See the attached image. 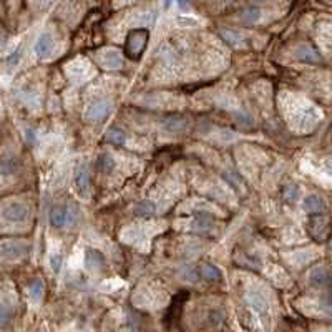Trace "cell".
Listing matches in <instances>:
<instances>
[{
	"mask_svg": "<svg viewBox=\"0 0 332 332\" xmlns=\"http://www.w3.org/2000/svg\"><path fill=\"white\" fill-rule=\"evenodd\" d=\"M148 37H150L148 30H145V29L133 30L128 35V42H126V53H128L131 58H138L141 55V52L145 50Z\"/></svg>",
	"mask_w": 332,
	"mask_h": 332,
	"instance_id": "cell-1",
	"label": "cell"
},
{
	"mask_svg": "<svg viewBox=\"0 0 332 332\" xmlns=\"http://www.w3.org/2000/svg\"><path fill=\"white\" fill-rule=\"evenodd\" d=\"M97 62L106 70H120L125 65L123 55L116 49H102L97 53Z\"/></svg>",
	"mask_w": 332,
	"mask_h": 332,
	"instance_id": "cell-2",
	"label": "cell"
},
{
	"mask_svg": "<svg viewBox=\"0 0 332 332\" xmlns=\"http://www.w3.org/2000/svg\"><path fill=\"white\" fill-rule=\"evenodd\" d=\"M29 252V244L20 239H12V241H5L0 244V256L7 261H17V259L23 257Z\"/></svg>",
	"mask_w": 332,
	"mask_h": 332,
	"instance_id": "cell-3",
	"label": "cell"
},
{
	"mask_svg": "<svg viewBox=\"0 0 332 332\" xmlns=\"http://www.w3.org/2000/svg\"><path fill=\"white\" fill-rule=\"evenodd\" d=\"M110 113H111V103L108 100H97V102H93L86 108L85 118L91 123H98V122H103Z\"/></svg>",
	"mask_w": 332,
	"mask_h": 332,
	"instance_id": "cell-4",
	"label": "cell"
},
{
	"mask_svg": "<svg viewBox=\"0 0 332 332\" xmlns=\"http://www.w3.org/2000/svg\"><path fill=\"white\" fill-rule=\"evenodd\" d=\"M4 218L10 223H23L29 219L30 216V209L29 206L23 203H12L4 209Z\"/></svg>",
	"mask_w": 332,
	"mask_h": 332,
	"instance_id": "cell-5",
	"label": "cell"
},
{
	"mask_svg": "<svg viewBox=\"0 0 332 332\" xmlns=\"http://www.w3.org/2000/svg\"><path fill=\"white\" fill-rule=\"evenodd\" d=\"M246 299H248L249 305L257 312L259 316L268 317L269 304H268V299H266V297L261 294V292H257V291H249L248 294H246Z\"/></svg>",
	"mask_w": 332,
	"mask_h": 332,
	"instance_id": "cell-6",
	"label": "cell"
},
{
	"mask_svg": "<svg viewBox=\"0 0 332 332\" xmlns=\"http://www.w3.org/2000/svg\"><path fill=\"white\" fill-rule=\"evenodd\" d=\"M311 234L314 236L317 241H325L329 232V219L325 216H319V218H312L311 219Z\"/></svg>",
	"mask_w": 332,
	"mask_h": 332,
	"instance_id": "cell-7",
	"label": "cell"
},
{
	"mask_svg": "<svg viewBox=\"0 0 332 332\" xmlns=\"http://www.w3.org/2000/svg\"><path fill=\"white\" fill-rule=\"evenodd\" d=\"M294 55L305 63H319L321 62V55H319V52L309 43L297 45L296 50H294Z\"/></svg>",
	"mask_w": 332,
	"mask_h": 332,
	"instance_id": "cell-8",
	"label": "cell"
},
{
	"mask_svg": "<svg viewBox=\"0 0 332 332\" xmlns=\"http://www.w3.org/2000/svg\"><path fill=\"white\" fill-rule=\"evenodd\" d=\"M68 218H70V212L66 206L57 204L50 209V224L55 226V228H63L68 223Z\"/></svg>",
	"mask_w": 332,
	"mask_h": 332,
	"instance_id": "cell-9",
	"label": "cell"
},
{
	"mask_svg": "<svg viewBox=\"0 0 332 332\" xmlns=\"http://www.w3.org/2000/svg\"><path fill=\"white\" fill-rule=\"evenodd\" d=\"M53 45H55V40H53V35L49 32L42 33V35L38 37V40L35 42V46H33V50L38 57H46L49 53H52L53 50Z\"/></svg>",
	"mask_w": 332,
	"mask_h": 332,
	"instance_id": "cell-10",
	"label": "cell"
},
{
	"mask_svg": "<svg viewBox=\"0 0 332 332\" xmlns=\"http://www.w3.org/2000/svg\"><path fill=\"white\" fill-rule=\"evenodd\" d=\"M302 208L305 212H309V215H319V212H322L325 209V203L321 196L309 195V196H305V199L302 201Z\"/></svg>",
	"mask_w": 332,
	"mask_h": 332,
	"instance_id": "cell-11",
	"label": "cell"
},
{
	"mask_svg": "<svg viewBox=\"0 0 332 332\" xmlns=\"http://www.w3.org/2000/svg\"><path fill=\"white\" fill-rule=\"evenodd\" d=\"M105 259L102 256V252L97 249H86L85 252V266L88 271H98L103 266Z\"/></svg>",
	"mask_w": 332,
	"mask_h": 332,
	"instance_id": "cell-12",
	"label": "cell"
},
{
	"mask_svg": "<svg viewBox=\"0 0 332 332\" xmlns=\"http://www.w3.org/2000/svg\"><path fill=\"white\" fill-rule=\"evenodd\" d=\"M161 126H163V130L170 131V133H181L186 130L188 122H186L183 116H170L161 123Z\"/></svg>",
	"mask_w": 332,
	"mask_h": 332,
	"instance_id": "cell-13",
	"label": "cell"
},
{
	"mask_svg": "<svg viewBox=\"0 0 332 332\" xmlns=\"http://www.w3.org/2000/svg\"><path fill=\"white\" fill-rule=\"evenodd\" d=\"M215 229V223H211L208 218H198L189 223V231L199 232V234H209Z\"/></svg>",
	"mask_w": 332,
	"mask_h": 332,
	"instance_id": "cell-14",
	"label": "cell"
},
{
	"mask_svg": "<svg viewBox=\"0 0 332 332\" xmlns=\"http://www.w3.org/2000/svg\"><path fill=\"white\" fill-rule=\"evenodd\" d=\"M18 158L13 156V155H4L0 158V173L2 175H12V173H15L17 168H18Z\"/></svg>",
	"mask_w": 332,
	"mask_h": 332,
	"instance_id": "cell-15",
	"label": "cell"
},
{
	"mask_svg": "<svg viewBox=\"0 0 332 332\" xmlns=\"http://www.w3.org/2000/svg\"><path fill=\"white\" fill-rule=\"evenodd\" d=\"M133 212H135V216H138V218H151L156 212V206H155V203H151L146 199V201L136 203L135 208H133Z\"/></svg>",
	"mask_w": 332,
	"mask_h": 332,
	"instance_id": "cell-16",
	"label": "cell"
},
{
	"mask_svg": "<svg viewBox=\"0 0 332 332\" xmlns=\"http://www.w3.org/2000/svg\"><path fill=\"white\" fill-rule=\"evenodd\" d=\"M311 284L316 288H325L327 284H330V274L325 269H314L311 272Z\"/></svg>",
	"mask_w": 332,
	"mask_h": 332,
	"instance_id": "cell-17",
	"label": "cell"
},
{
	"mask_svg": "<svg viewBox=\"0 0 332 332\" xmlns=\"http://www.w3.org/2000/svg\"><path fill=\"white\" fill-rule=\"evenodd\" d=\"M75 184L80 193H85L90 186V173L86 166H80L77 175H75Z\"/></svg>",
	"mask_w": 332,
	"mask_h": 332,
	"instance_id": "cell-18",
	"label": "cell"
},
{
	"mask_svg": "<svg viewBox=\"0 0 332 332\" xmlns=\"http://www.w3.org/2000/svg\"><path fill=\"white\" fill-rule=\"evenodd\" d=\"M219 35L224 40L226 43H229L231 46H241L243 45V35L238 33L236 30H231V29H221L219 30Z\"/></svg>",
	"mask_w": 332,
	"mask_h": 332,
	"instance_id": "cell-19",
	"label": "cell"
},
{
	"mask_svg": "<svg viewBox=\"0 0 332 332\" xmlns=\"http://www.w3.org/2000/svg\"><path fill=\"white\" fill-rule=\"evenodd\" d=\"M106 141H110L111 145L122 146L126 141V133L122 128H118V126H111V128L106 131Z\"/></svg>",
	"mask_w": 332,
	"mask_h": 332,
	"instance_id": "cell-20",
	"label": "cell"
},
{
	"mask_svg": "<svg viewBox=\"0 0 332 332\" xmlns=\"http://www.w3.org/2000/svg\"><path fill=\"white\" fill-rule=\"evenodd\" d=\"M259 20H261V9H257V7H248V9H244L241 13L243 23L252 25V23H257Z\"/></svg>",
	"mask_w": 332,
	"mask_h": 332,
	"instance_id": "cell-21",
	"label": "cell"
},
{
	"mask_svg": "<svg viewBox=\"0 0 332 332\" xmlns=\"http://www.w3.org/2000/svg\"><path fill=\"white\" fill-rule=\"evenodd\" d=\"M199 272H201L203 279H206V281H221V279H223L221 271H219L216 266H212V264H203L201 269H199Z\"/></svg>",
	"mask_w": 332,
	"mask_h": 332,
	"instance_id": "cell-22",
	"label": "cell"
},
{
	"mask_svg": "<svg viewBox=\"0 0 332 332\" xmlns=\"http://www.w3.org/2000/svg\"><path fill=\"white\" fill-rule=\"evenodd\" d=\"M13 319V309L12 305L5 304V302H0V329H7L10 325Z\"/></svg>",
	"mask_w": 332,
	"mask_h": 332,
	"instance_id": "cell-23",
	"label": "cell"
},
{
	"mask_svg": "<svg viewBox=\"0 0 332 332\" xmlns=\"http://www.w3.org/2000/svg\"><path fill=\"white\" fill-rule=\"evenodd\" d=\"M115 166H116V161H115V158H113L111 155H108V153H103V155H100V158H98V168L102 170L103 173H111L113 170H115Z\"/></svg>",
	"mask_w": 332,
	"mask_h": 332,
	"instance_id": "cell-24",
	"label": "cell"
},
{
	"mask_svg": "<svg viewBox=\"0 0 332 332\" xmlns=\"http://www.w3.org/2000/svg\"><path fill=\"white\" fill-rule=\"evenodd\" d=\"M29 294L33 301H40L43 296V282L40 281V279H35V281H32L30 286H29Z\"/></svg>",
	"mask_w": 332,
	"mask_h": 332,
	"instance_id": "cell-25",
	"label": "cell"
},
{
	"mask_svg": "<svg viewBox=\"0 0 332 332\" xmlns=\"http://www.w3.org/2000/svg\"><path fill=\"white\" fill-rule=\"evenodd\" d=\"M284 198H286V201H289V203H294L296 199L299 198V186L297 184H288L284 188Z\"/></svg>",
	"mask_w": 332,
	"mask_h": 332,
	"instance_id": "cell-26",
	"label": "cell"
},
{
	"mask_svg": "<svg viewBox=\"0 0 332 332\" xmlns=\"http://www.w3.org/2000/svg\"><path fill=\"white\" fill-rule=\"evenodd\" d=\"M153 20H155V13L153 12H143V13H138L135 17V23L136 25H150L153 23Z\"/></svg>",
	"mask_w": 332,
	"mask_h": 332,
	"instance_id": "cell-27",
	"label": "cell"
},
{
	"mask_svg": "<svg viewBox=\"0 0 332 332\" xmlns=\"http://www.w3.org/2000/svg\"><path fill=\"white\" fill-rule=\"evenodd\" d=\"M141 238V232H139L136 228H131V229H126L122 232V239L126 243H135L138 239Z\"/></svg>",
	"mask_w": 332,
	"mask_h": 332,
	"instance_id": "cell-28",
	"label": "cell"
},
{
	"mask_svg": "<svg viewBox=\"0 0 332 332\" xmlns=\"http://www.w3.org/2000/svg\"><path fill=\"white\" fill-rule=\"evenodd\" d=\"M62 263H63V257L60 252H55V254H52L50 257V266H52V271L53 272H60L62 269Z\"/></svg>",
	"mask_w": 332,
	"mask_h": 332,
	"instance_id": "cell-29",
	"label": "cell"
},
{
	"mask_svg": "<svg viewBox=\"0 0 332 332\" xmlns=\"http://www.w3.org/2000/svg\"><path fill=\"white\" fill-rule=\"evenodd\" d=\"M234 116L238 118V122L244 125V126H252V116L246 111H236Z\"/></svg>",
	"mask_w": 332,
	"mask_h": 332,
	"instance_id": "cell-30",
	"label": "cell"
},
{
	"mask_svg": "<svg viewBox=\"0 0 332 332\" xmlns=\"http://www.w3.org/2000/svg\"><path fill=\"white\" fill-rule=\"evenodd\" d=\"M176 22L181 25V27H198L199 25V22L196 18H193V17H178L176 18Z\"/></svg>",
	"mask_w": 332,
	"mask_h": 332,
	"instance_id": "cell-31",
	"label": "cell"
},
{
	"mask_svg": "<svg viewBox=\"0 0 332 332\" xmlns=\"http://www.w3.org/2000/svg\"><path fill=\"white\" fill-rule=\"evenodd\" d=\"M20 57H22V49H17L9 58H7V65H9V66H15L18 63Z\"/></svg>",
	"mask_w": 332,
	"mask_h": 332,
	"instance_id": "cell-32",
	"label": "cell"
},
{
	"mask_svg": "<svg viewBox=\"0 0 332 332\" xmlns=\"http://www.w3.org/2000/svg\"><path fill=\"white\" fill-rule=\"evenodd\" d=\"M25 138H27V141H29V143H33V141H35V131H33V130H27Z\"/></svg>",
	"mask_w": 332,
	"mask_h": 332,
	"instance_id": "cell-33",
	"label": "cell"
},
{
	"mask_svg": "<svg viewBox=\"0 0 332 332\" xmlns=\"http://www.w3.org/2000/svg\"><path fill=\"white\" fill-rule=\"evenodd\" d=\"M325 170H327L329 175H332V158H329L327 161H325Z\"/></svg>",
	"mask_w": 332,
	"mask_h": 332,
	"instance_id": "cell-34",
	"label": "cell"
}]
</instances>
